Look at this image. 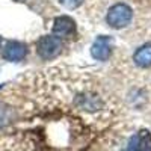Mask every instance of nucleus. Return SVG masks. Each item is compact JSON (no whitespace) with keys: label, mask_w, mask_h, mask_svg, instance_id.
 <instances>
[{"label":"nucleus","mask_w":151,"mask_h":151,"mask_svg":"<svg viewBox=\"0 0 151 151\" xmlns=\"http://www.w3.org/2000/svg\"><path fill=\"white\" fill-rule=\"evenodd\" d=\"M133 18V9L125 3H116L109 8L106 21L112 29H122L127 27Z\"/></svg>","instance_id":"obj_1"},{"label":"nucleus","mask_w":151,"mask_h":151,"mask_svg":"<svg viewBox=\"0 0 151 151\" xmlns=\"http://www.w3.org/2000/svg\"><path fill=\"white\" fill-rule=\"evenodd\" d=\"M62 52V41L56 35H44L36 42V53L41 59H55Z\"/></svg>","instance_id":"obj_2"},{"label":"nucleus","mask_w":151,"mask_h":151,"mask_svg":"<svg viewBox=\"0 0 151 151\" xmlns=\"http://www.w3.org/2000/svg\"><path fill=\"white\" fill-rule=\"evenodd\" d=\"M112 48H113V40L112 36L107 35H100L97 36V40L94 41L92 47H91V55L94 59L97 60H107L112 55Z\"/></svg>","instance_id":"obj_3"},{"label":"nucleus","mask_w":151,"mask_h":151,"mask_svg":"<svg viewBox=\"0 0 151 151\" xmlns=\"http://www.w3.org/2000/svg\"><path fill=\"white\" fill-rule=\"evenodd\" d=\"M76 32V21L68 15L56 17L53 21V33L58 38H68Z\"/></svg>","instance_id":"obj_4"},{"label":"nucleus","mask_w":151,"mask_h":151,"mask_svg":"<svg viewBox=\"0 0 151 151\" xmlns=\"http://www.w3.org/2000/svg\"><path fill=\"white\" fill-rule=\"evenodd\" d=\"M27 47L20 41H9L3 48V58L9 62H20L26 58Z\"/></svg>","instance_id":"obj_5"},{"label":"nucleus","mask_w":151,"mask_h":151,"mask_svg":"<svg viewBox=\"0 0 151 151\" xmlns=\"http://www.w3.org/2000/svg\"><path fill=\"white\" fill-rule=\"evenodd\" d=\"M127 151H151V133L148 130H141L133 134L129 141Z\"/></svg>","instance_id":"obj_6"},{"label":"nucleus","mask_w":151,"mask_h":151,"mask_svg":"<svg viewBox=\"0 0 151 151\" xmlns=\"http://www.w3.org/2000/svg\"><path fill=\"white\" fill-rule=\"evenodd\" d=\"M133 60H134V64L141 68L151 67V42H147V44H144L137 48L133 55Z\"/></svg>","instance_id":"obj_7"},{"label":"nucleus","mask_w":151,"mask_h":151,"mask_svg":"<svg viewBox=\"0 0 151 151\" xmlns=\"http://www.w3.org/2000/svg\"><path fill=\"white\" fill-rule=\"evenodd\" d=\"M11 116H12L11 110L8 107H5V106H0V127L6 125L11 121Z\"/></svg>","instance_id":"obj_8"},{"label":"nucleus","mask_w":151,"mask_h":151,"mask_svg":"<svg viewBox=\"0 0 151 151\" xmlns=\"http://www.w3.org/2000/svg\"><path fill=\"white\" fill-rule=\"evenodd\" d=\"M85 0H59V3L67 9H77Z\"/></svg>","instance_id":"obj_9"},{"label":"nucleus","mask_w":151,"mask_h":151,"mask_svg":"<svg viewBox=\"0 0 151 151\" xmlns=\"http://www.w3.org/2000/svg\"><path fill=\"white\" fill-rule=\"evenodd\" d=\"M0 44H2V38H0Z\"/></svg>","instance_id":"obj_10"},{"label":"nucleus","mask_w":151,"mask_h":151,"mask_svg":"<svg viewBox=\"0 0 151 151\" xmlns=\"http://www.w3.org/2000/svg\"><path fill=\"white\" fill-rule=\"evenodd\" d=\"M18 2H23V0H18Z\"/></svg>","instance_id":"obj_11"}]
</instances>
